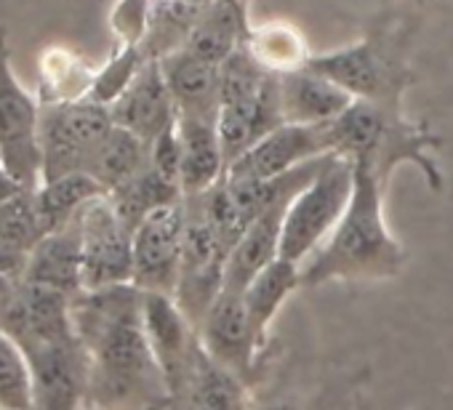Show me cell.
I'll return each mask as SVG.
<instances>
[{
    "label": "cell",
    "instance_id": "44dd1931",
    "mask_svg": "<svg viewBox=\"0 0 453 410\" xmlns=\"http://www.w3.org/2000/svg\"><path fill=\"white\" fill-rule=\"evenodd\" d=\"M78 349L81 341H70L27 354L35 376L33 410H81L83 368Z\"/></svg>",
    "mask_w": 453,
    "mask_h": 410
},
{
    "label": "cell",
    "instance_id": "83f0119b",
    "mask_svg": "<svg viewBox=\"0 0 453 410\" xmlns=\"http://www.w3.org/2000/svg\"><path fill=\"white\" fill-rule=\"evenodd\" d=\"M246 49L273 75L304 70L312 59L302 33L288 22H265L259 27H251Z\"/></svg>",
    "mask_w": 453,
    "mask_h": 410
},
{
    "label": "cell",
    "instance_id": "3957f363",
    "mask_svg": "<svg viewBox=\"0 0 453 410\" xmlns=\"http://www.w3.org/2000/svg\"><path fill=\"white\" fill-rule=\"evenodd\" d=\"M328 133L331 149L352 163L368 165L384 189L403 163L416 165L434 192L442 189V171L432 157L442 139L426 123L408 120L403 107L352 102V107L328 125Z\"/></svg>",
    "mask_w": 453,
    "mask_h": 410
},
{
    "label": "cell",
    "instance_id": "7a4b0ae2",
    "mask_svg": "<svg viewBox=\"0 0 453 410\" xmlns=\"http://www.w3.org/2000/svg\"><path fill=\"white\" fill-rule=\"evenodd\" d=\"M384 186L368 165L355 163L349 205L331 238L302 264V288L355 280H392L408 264V251L384 219Z\"/></svg>",
    "mask_w": 453,
    "mask_h": 410
},
{
    "label": "cell",
    "instance_id": "f546056e",
    "mask_svg": "<svg viewBox=\"0 0 453 410\" xmlns=\"http://www.w3.org/2000/svg\"><path fill=\"white\" fill-rule=\"evenodd\" d=\"M46 104H67L88 99L96 72L65 49H49L41 62Z\"/></svg>",
    "mask_w": 453,
    "mask_h": 410
},
{
    "label": "cell",
    "instance_id": "d590c367",
    "mask_svg": "<svg viewBox=\"0 0 453 410\" xmlns=\"http://www.w3.org/2000/svg\"><path fill=\"white\" fill-rule=\"evenodd\" d=\"M254 410H299L288 402H273V405H262V407H254Z\"/></svg>",
    "mask_w": 453,
    "mask_h": 410
},
{
    "label": "cell",
    "instance_id": "836d02e7",
    "mask_svg": "<svg viewBox=\"0 0 453 410\" xmlns=\"http://www.w3.org/2000/svg\"><path fill=\"white\" fill-rule=\"evenodd\" d=\"M150 168L181 189V181H179V176H181V141H179L176 125L168 128L165 133H160L150 144Z\"/></svg>",
    "mask_w": 453,
    "mask_h": 410
},
{
    "label": "cell",
    "instance_id": "4fadbf2b",
    "mask_svg": "<svg viewBox=\"0 0 453 410\" xmlns=\"http://www.w3.org/2000/svg\"><path fill=\"white\" fill-rule=\"evenodd\" d=\"M328 125H294L283 123L267 133L257 147H251L241 160L226 168V178L235 181H265L296 171L299 165L331 155Z\"/></svg>",
    "mask_w": 453,
    "mask_h": 410
},
{
    "label": "cell",
    "instance_id": "8fae6325",
    "mask_svg": "<svg viewBox=\"0 0 453 410\" xmlns=\"http://www.w3.org/2000/svg\"><path fill=\"white\" fill-rule=\"evenodd\" d=\"M73 299L22 283L0 299V328L12 333L30 354L46 346L78 341L70 315Z\"/></svg>",
    "mask_w": 453,
    "mask_h": 410
},
{
    "label": "cell",
    "instance_id": "f1b7e54d",
    "mask_svg": "<svg viewBox=\"0 0 453 410\" xmlns=\"http://www.w3.org/2000/svg\"><path fill=\"white\" fill-rule=\"evenodd\" d=\"M112 200V209L118 214V219L126 224V230H134L157 209H163V205H171V202H179L184 200L181 189L171 181H165L160 173H155L150 165L136 176L131 178L128 184H123L120 189H115L110 194Z\"/></svg>",
    "mask_w": 453,
    "mask_h": 410
},
{
    "label": "cell",
    "instance_id": "d4e9b609",
    "mask_svg": "<svg viewBox=\"0 0 453 410\" xmlns=\"http://www.w3.org/2000/svg\"><path fill=\"white\" fill-rule=\"evenodd\" d=\"M102 194H107L104 186L88 173L59 176V178L43 181L38 189H33L35 209H38V216H41L46 235H54V232L73 227L86 205Z\"/></svg>",
    "mask_w": 453,
    "mask_h": 410
},
{
    "label": "cell",
    "instance_id": "ac0fdd59",
    "mask_svg": "<svg viewBox=\"0 0 453 410\" xmlns=\"http://www.w3.org/2000/svg\"><path fill=\"white\" fill-rule=\"evenodd\" d=\"M278 91H280L283 123H294V125L334 123L355 102L344 88L312 72L310 67L278 75Z\"/></svg>",
    "mask_w": 453,
    "mask_h": 410
},
{
    "label": "cell",
    "instance_id": "d6986e66",
    "mask_svg": "<svg viewBox=\"0 0 453 410\" xmlns=\"http://www.w3.org/2000/svg\"><path fill=\"white\" fill-rule=\"evenodd\" d=\"M22 283L62 293L67 299L83 293V246H81L78 224L46 235L33 248L25 264Z\"/></svg>",
    "mask_w": 453,
    "mask_h": 410
},
{
    "label": "cell",
    "instance_id": "5b68a950",
    "mask_svg": "<svg viewBox=\"0 0 453 410\" xmlns=\"http://www.w3.org/2000/svg\"><path fill=\"white\" fill-rule=\"evenodd\" d=\"M355 186V163L336 152L328 155L318 178L302 189L283 222L280 259L304 264L342 222Z\"/></svg>",
    "mask_w": 453,
    "mask_h": 410
},
{
    "label": "cell",
    "instance_id": "5bb4252c",
    "mask_svg": "<svg viewBox=\"0 0 453 410\" xmlns=\"http://www.w3.org/2000/svg\"><path fill=\"white\" fill-rule=\"evenodd\" d=\"M142 320L155 362L171 391L184 378L200 349L197 328L184 317L173 296L165 293H142Z\"/></svg>",
    "mask_w": 453,
    "mask_h": 410
},
{
    "label": "cell",
    "instance_id": "d6a6232c",
    "mask_svg": "<svg viewBox=\"0 0 453 410\" xmlns=\"http://www.w3.org/2000/svg\"><path fill=\"white\" fill-rule=\"evenodd\" d=\"M152 4L155 0H118L110 14V27L118 38V46H144L152 19Z\"/></svg>",
    "mask_w": 453,
    "mask_h": 410
},
{
    "label": "cell",
    "instance_id": "e575fe53",
    "mask_svg": "<svg viewBox=\"0 0 453 410\" xmlns=\"http://www.w3.org/2000/svg\"><path fill=\"white\" fill-rule=\"evenodd\" d=\"M19 192H25V186H19L4 168H0V205H4L9 197H14V194H19Z\"/></svg>",
    "mask_w": 453,
    "mask_h": 410
},
{
    "label": "cell",
    "instance_id": "2e32d148",
    "mask_svg": "<svg viewBox=\"0 0 453 410\" xmlns=\"http://www.w3.org/2000/svg\"><path fill=\"white\" fill-rule=\"evenodd\" d=\"M168 397L171 410H254L249 383L213 362L203 346Z\"/></svg>",
    "mask_w": 453,
    "mask_h": 410
},
{
    "label": "cell",
    "instance_id": "7402d4cb",
    "mask_svg": "<svg viewBox=\"0 0 453 410\" xmlns=\"http://www.w3.org/2000/svg\"><path fill=\"white\" fill-rule=\"evenodd\" d=\"M160 62L165 86L181 118H219V67L197 59L195 54L179 49L165 54Z\"/></svg>",
    "mask_w": 453,
    "mask_h": 410
},
{
    "label": "cell",
    "instance_id": "9c48e42d",
    "mask_svg": "<svg viewBox=\"0 0 453 410\" xmlns=\"http://www.w3.org/2000/svg\"><path fill=\"white\" fill-rule=\"evenodd\" d=\"M83 246V293L134 285V240L110 194L91 200L75 219Z\"/></svg>",
    "mask_w": 453,
    "mask_h": 410
},
{
    "label": "cell",
    "instance_id": "7c38bea8",
    "mask_svg": "<svg viewBox=\"0 0 453 410\" xmlns=\"http://www.w3.org/2000/svg\"><path fill=\"white\" fill-rule=\"evenodd\" d=\"M197 338L213 362L233 370L246 383H251V378L257 376L259 357L267 349L251 325L243 293L235 291L219 293L197 328Z\"/></svg>",
    "mask_w": 453,
    "mask_h": 410
},
{
    "label": "cell",
    "instance_id": "8992f818",
    "mask_svg": "<svg viewBox=\"0 0 453 410\" xmlns=\"http://www.w3.org/2000/svg\"><path fill=\"white\" fill-rule=\"evenodd\" d=\"M41 104L17 80L6 33L0 30V168L19 186H41Z\"/></svg>",
    "mask_w": 453,
    "mask_h": 410
},
{
    "label": "cell",
    "instance_id": "1f68e13d",
    "mask_svg": "<svg viewBox=\"0 0 453 410\" xmlns=\"http://www.w3.org/2000/svg\"><path fill=\"white\" fill-rule=\"evenodd\" d=\"M144 62L147 57L139 46H118L112 59L102 70H96L94 86L88 91V102H96L110 110L128 91V86L134 83Z\"/></svg>",
    "mask_w": 453,
    "mask_h": 410
},
{
    "label": "cell",
    "instance_id": "484cf974",
    "mask_svg": "<svg viewBox=\"0 0 453 410\" xmlns=\"http://www.w3.org/2000/svg\"><path fill=\"white\" fill-rule=\"evenodd\" d=\"M299 288H302V267L288 262V259L273 262L265 272H259L246 285L243 301H246L251 325H254V330L265 346H267L273 320L278 317V312L288 301V296Z\"/></svg>",
    "mask_w": 453,
    "mask_h": 410
},
{
    "label": "cell",
    "instance_id": "52a82bcc",
    "mask_svg": "<svg viewBox=\"0 0 453 410\" xmlns=\"http://www.w3.org/2000/svg\"><path fill=\"white\" fill-rule=\"evenodd\" d=\"M112 115L96 102H67V104H43L41 110V184L86 173L88 160L96 147L112 131Z\"/></svg>",
    "mask_w": 453,
    "mask_h": 410
},
{
    "label": "cell",
    "instance_id": "277c9868",
    "mask_svg": "<svg viewBox=\"0 0 453 410\" xmlns=\"http://www.w3.org/2000/svg\"><path fill=\"white\" fill-rule=\"evenodd\" d=\"M408 54V25L381 22L352 46L328 54H312L307 67L344 88L355 102L403 107V94L413 83Z\"/></svg>",
    "mask_w": 453,
    "mask_h": 410
},
{
    "label": "cell",
    "instance_id": "4316f807",
    "mask_svg": "<svg viewBox=\"0 0 453 410\" xmlns=\"http://www.w3.org/2000/svg\"><path fill=\"white\" fill-rule=\"evenodd\" d=\"M150 165V144H144L139 136H134L126 128L112 125V131L104 136V141L96 147L94 157L88 160L86 173L94 176L107 194L136 178Z\"/></svg>",
    "mask_w": 453,
    "mask_h": 410
},
{
    "label": "cell",
    "instance_id": "603a6c76",
    "mask_svg": "<svg viewBox=\"0 0 453 410\" xmlns=\"http://www.w3.org/2000/svg\"><path fill=\"white\" fill-rule=\"evenodd\" d=\"M176 131L181 141V194H203L226 176V160L221 152L216 120L179 115Z\"/></svg>",
    "mask_w": 453,
    "mask_h": 410
},
{
    "label": "cell",
    "instance_id": "9a60e30c",
    "mask_svg": "<svg viewBox=\"0 0 453 410\" xmlns=\"http://www.w3.org/2000/svg\"><path fill=\"white\" fill-rule=\"evenodd\" d=\"M112 123L131 131L144 144H152L160 133L176 125L179 112L165 86L157 59H147L128 91L110 107Z\"/></svg>",
    "mask_w": 453,
    "mask_h": 410
},
{
    "label": "cell",
    "instance_id": "ffe728a7",
    "mask_svg": "<svg viewBox=\"0 0 453 410\" xmlns=\"http://www.w3.org/2000/svg\"><path fill=\"white\" fill-rule=\"evenodd\" d=\"M294 200H283L273 205L270 211L257 216L238 246L233 248L230 259H226V272H224V291L243 293L246 285L265 272L273 262L280 259V238H283V222L288 214V205Z\"/></svg>",
    "mask_w": 453,
    "mask_h": 410
},
{
    "label": "cell",
    "instance_id": "cb8c5ba5",
    "mask_svg": "<svg viewBox=\"0 0 453 410\" xmlns=\"http://www.w3.org/2000/svg\"><path fill=\"white\" fill-rule=\"evenodd\" d=\"M251 27L254 25L249 22L246 9H235L230 4L213 0L211 9L192 27V33L184 43V51L195 54L197 59H203L213 67H221L241 46H246Z\"/></svg>",
    "mask_w": 453,
    "mask_h": 410
},
{
    "label": "cell",
    "instance_id": "e0dca14e",
    "mask_svg": "<svg viewBox=\"0 0 453 410\" xmlns=\"http://www.w3.org/2000/svg\"><path fill=\"white\" fill-rule=\"evenodd\" d=\"M280 125H283V112H280L278 78L254 99L221 104L219 118H216V131H219L226 168L235 160H241L251 147H257L267 133H273Z\"/></svg>",
    "mask_w": 453,
    "mask_h": 410
},
{
    "label": "cell",
    "instance_id": "30bf717a",
    "mask_svg": "<svg viewBox=\"0 0 453 410\" xmlns=\"http://www.w3.org/2000/svg\"><path fill=\"white\" fill-rule=\"evenodd\" d=\"M184 227L187 205L179 200L152 211L134 230V285L142 293L173 296L184 248Z\"/></svg>",
    "mask_w": 453,
    "mask_h": 410
},
{
    "label": "cell",
    "instance_id": "6da1fadb",
    "mask_svg": "<svg viewBox=\"0 0 453 410\" xmlns=\"http://www.w3.org/2000/svg\"><path fill=\"white\" fill-rule=\"evenodd\" d=\"M70 315L75 336L112 399L134 410H171L165 378L144 333L136 285L81 293L73 299Z\"/></svg>",
    "mask_w": 453,
    "mask_h": 410
},
{
    "label": "cell",
    "instance_id": "ba28073f",
    "mask_svg": "<svg viewBox=\"0 0 453 410\" xmlns=\"http://www.w3.org/2000/svg\"><path fill=\"white\" fill-rule=\"evenodd\" d=\"M184 205H187V227H184V248H181L173 301L184 312V317L195 328H200L203 317L224 291L226 259H230L233 248L221 240V235L208 224V219L200 214V209L192 200L184 197Z\"/></svg>",
    "mask_w": 453,
    "mask_h": 410
},
{
    "label": "cell",
    "instance_id": "8d00e7d4",
    "mask_svg": "<svg viewBox=\"0 0 453 410\" xmlns=\"http://www.w3.org/2000/svg\"><path fill=\"white\" fill-rule=\"evenodd\" d=\"M221 4H230L235 9H246L249 11V0H221Z\"/></svg>",
    "mask_w": 453,
    "mask_h": 410
},
{
    "label": "cell",
    "instance_id": "4dcf8cb0",
    "mask_svg": "<svg viewBox=\"0 0 453 410\" xmlns=\"http://www.w3.org/2000/svg\"><path fill=\"white\" fill-rule=\"evenodd\" d=\"M35 376L27 352L19 341L0 328V407L33 410Z\"/></svg>",
    "mask_w": 453,
    "mask_h": 410
},
{
    "label": "cell",
    "instance_id": "74e56055",
    "mask_svg": "<svg viewBox=\"0 0 453 410\" xmlns=\"http://www.w3.org/2000/svg\"><path fill=\"white\" fill-rule=\"evenodd\" d=\"M0 410H4V407H0Z\"/></svg>",
    "mask_w": 453,
    "mask_h": 410
}]
</instances>
